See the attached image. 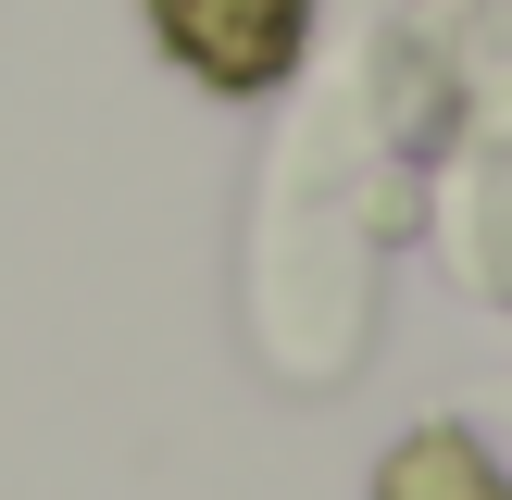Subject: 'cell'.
Here are the masks:
<instances>
[{"mask_svg":"<svg viewBox=\"0 0 512 500\" xmlns=\"http://www.w3.org/2000/svg\"><path fill=\"white\" fill-rule=\"evenodd\" d=\"M375 500H512L500 488V463L475 438H450V425H425V438H400L388 450V475H375Z\"/></svg>","mask_w":512,"mask_h":500,"instance_id":"2","label":"cell"},{"mask_svg":"<svg viewBox=\"0 0 512 500\" xmlns=\"http://www.w3.org/2000/svg\"><path fill=\"white\" fill-rule=\"evenodd\" d=\"M150 25H163V50L200 88H275V75L300 63L313 0H150Z\"/></svg>","mask_w":512,"mask_h":500,"instance_id":"1","label":"cell"}]
</instances>
